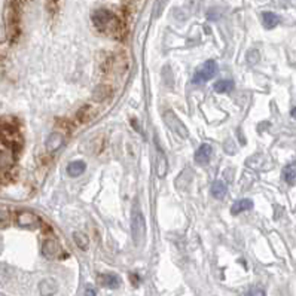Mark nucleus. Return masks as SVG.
<instances>
[{
	"label": "nucleus",
	"instance_id": "1",
	"mask_svg": "<svg viewBox=\"0 0 296 296\" xmlns=\"http://www.w3.org/2000/svg\"><path fill=\"white\" fill-rule=\"evenodd\" d=\"M92 22L95 28L104 34H109L116 39H122L124 36V25L119 21V18L107 10V9H98L92 13Z\"/></svg>",
	"mask_w": 296,
	"mask_h": 296
},
{
	"label": "nucleus",
	"instance_id": "2",
	"mask_svg": "<svg viewBox=\"0 0 296 296\" xmlns=\"http://www.w3.org/2000/svg\"><path fill=\"white\" fill-rule=\"evenodd\" d=\"M0 142L13 153H16L22 145L21 133L16 124L7 118H0Z\"/></svg>",
	"mask_w": 296,
	"mask_h": 296
},
{
	"label": "nucleus",
	"instance_id": "3",
	"mask_svg": "<svg viewBox=\"0 0 296 296\" xmlns=\"http://www.w3.org/2000/svg\"><path fill=\"white\" fill-rule=\"evenodd\" d=\"M145 234H146L145 216H143L140 203L136 201L133 206V213H131V235H133V241L136 246L142 244V241L145 240Z\"/></svg>",
	"mask_w": 296,
	"mask_h": 296
},
{
	"label": "nucleus",
	"instance_id": "4",
	"mask_svg": "<svg viewBox=\"0 0 296 296\" xmlns=\"http://www.w3.org/2000/svg\"><path fill=\"white\" fill-rule=\"evenodd\" d=\"M216 72H218V64H216V61L209 60V61H206L200 69L195 70L194 77H192V82H194V83H198V85H200V83H204V82L210 80V79L216 74Z\"/></svg>",
	"mask_w": 296,
	"mask_h": 296
},
{
	"label": "nucleus",
	"instance_id": "5",
	"mask_svg": "<svg viewBox=\"0 0 296 296\" xmlns=\"http://www.w3.org/2000/svg\"><path fill=\"white\" fill-rule=\"evenodd\" d=\"M164 121H165V124L168 125V128H170L173 133H176L177 136H180V137H183V139H186V137L189 136V130L185 127V124L179 119V116H177L174 112H171V110L164 112Z\"/></svg>",
	"mask_w": 296,
	"mask_h": 296
},
{
	"label": "nucleus",
	"instance_id": "6",
	"mask_svg": "<svg viewBox=\"0 0 296 296\" xmlns=\"http://www.w3.org/2000/svg\"><path fill=\"white\" fill-rule=\"evenodd\" d=\"M16 222H18V225H19L21 228H34V226L39 225L40 221H39V216H36L33 212L24 210V212L18 213Z\"/></svg>",
	"mask_w": 296,
	"mask_h": 296
},
{
	"label": "nucleus",
	"instance_id": "7",
	"mask_svg": "<svg viewBox=\"0 0 296 296\" xmlns=\"http://www.w3.org/2000/svg\"><path fill=\"white\" fill-rule=\"evenodd\" d=\"M212 153H213V148L207 143L201 145L198 148V150L195 152V162L198 165H206L210 162V158H212Z\"/></svg>",
	"mask_w": 296,
	"mask_h": 296
},
{
	"label": "nucleus",
	"instance_id": "8",
	"mask_svg": "<svg viewBox=\"0 0 296 296\" xmlns=\"http://www.w3.org/2000/svg\"><path fill=\"white\" fill-rule=\"evenodd\" d=\"M64 145V136L61 133H52L48 140H46V150L48 152H55Z\"/></svg>",
	"mask_w": 296,
	"mask_h": 296
},
{
	"label": "nucleus",
	"instance_id": "9",
	"mask_svg": "<svg viewBox=\"0 0 296 296\" xmlns=\"http://www.w3.org/2000/svg\"><path fill=\"white\" fill-rule=\"evenodd\" d=\"M42 253H43V256L48 258V259L57 258L58 253H60V246H58V243H57L55 240H46V241L43 243Z\"/></svg>",
	"mask_w": 296,
	"mask_h": 296
},
{
	"label": "nucleus",
	"instance_id": "10",
	"mask_svg": "<svg viewBox=\"0 0 296 296\" xmlns=\"http://www.w3.org/2000/svg\"><path fill=\"white\" fill-rule=\"evenodd\" d=\"M95 115H97V112H95V109H94L92 106H82V107L77 110L76 118H77L79 122L86 124V122H91V121L95 118Z\"/></svg>",
	"mask_w": 296,
	"mask_h": 296
},
{
	"label": "nucleus",
	"instance_id": "11",
	"mask_svg": "<svg viewBox=\"0 0 296 296\" xmlns=\"http://www.w3.org/2000/svg\"><path fill=\"white\" fill-rule=\"evenodd\" d=\"M113 94V88L107 83H103V85H98L94 91V98L97 101H103V100H107L110 98Z\"/></svg>",
	"mask_w": 296,
	"mask_h": 296
},
{
	"label": "nucleus",
	"instance_id": "12",
	"mask_svg": "<svg viewBox=\"0 0 296 296\" xmlns=\"http://www.w3.org/2000/svg\"><path fill=\"white\" fill-rule=\"evenodd\" d=\"M252 207H253V201L249 200V198H243V200H238V201L234 203V206L231 207V213H232L234 216H237V215H240V213H243V212L250 210Z\"/></svg>",
	"mask_w": 296,
	"mask_h": 296
},
{
	"label": "nucleus",
	"instance_id": "13",
	"mask_svg": "<svg viewBox=\"0 0 296 296\" xmlns=\"http://www.w3.org/2000/svg\"><path fill=\"white\" fill-rule=\"evenodd\" d=\"M98 282H100L101 286L109 288V289H116V288H119V285H121L119 277L115 276V274H103V276H100Z\"/></svg>",
	"mask_w": 296,
	"mask_h": 296
},
{
	"label": "nucleus",
	"instance_id": "14",
	"mask_svg": "<svg viewBox=\"0 0 296 296\" xmlns=\"http://www.w3.org/2000/svg\"><path fill=\"white\" fill-rule=\"evenodd\" d=\"M85 168H86V164H85L83 161H73V162L69 164L67 173H69V176H72V177H79L80 174H83Z\"/></svg>",
	"mask_w": 296,
	"mask_h": 296
},
{
	"label": "nucleus",
	"instance_id": "15",
	"mask_svg": "<svg viewBox=\"0 0 296 296\" xmlns=\"http://www.w3.org/2000/svg\"><path fill=\"white\" fill-rule=\"evenodd\" d=\"M40 294L43 296H52L57 292V283L52 279H45L40 285H39Z\"/></svg>",
	"mask_w": 296,
	"mask_h": 296
},
{
	"label": "nucleus",
	"instance_id": "16",
	"mask_svg": "<svg viewBox=\"0 0 296 296\" xmlns=\"http://www.w3.org/2000/svg\"><path fill=\"white\" fill-rule=\"evenodd\" d=\"M262 21H264V25L265 28H274L276 25H279L280 22V18L279 15H276L274 12H264L262 13Z\"/></svg>",
	"mask_w": 296,
	"mask_h": 296
},
{
	"label": "nucleus",
	"instance_id": "17",
	"mask_svg": "<svg viewBox=\"0 0 296 296\" xmlns=\"http://www.w3.org/2000/svg\"><path fill=\"white\" fill-rule=\"evenodd\" d=\"M212 195H213L216 200H222V198L226 195V185H225L222 180H216V182L212 185Z\"/></svg>",
	"mask_w": 296,
	"mask_h": 296
},
{
	"label": "nucleus",
	"instance_id": "18",
	"mask_svg": "<svg viewBox=\"0 0 296 296\" xmlns=\"http://www.w3.org/2000/svg\"><path fill=\"white\" fill-rule=\"evenodd\" d=\"M73 240H74V244L80 249V250H86L88 246H89V238L86 234L80 232V231H76L73 232Z\"/></svg>",
	"mask_w": 296,
	"mask_h": 296
},
{
	"label": "nucleus",
	"instance_id": "19",
	"mask_svg": "<svg viewBox=\"0 0 296 296\" xmlns=\"http://www.w3.org/2000/svg\"><path fill=\"white\" fill-rule=\"evenodd\" d=\"M234 89V82L231 79H222V80H218L215 83V91L219 92V94H223V92H229Z\"/></svg>",
	"mask_w": 296,
	"mask_h": 296
},
{
	"label": "nucleus",
	"instance_id": "20",
	"mask_svg": "<svg viewBox=\"0 0 296 296\" xmlns=\"http://www.w3.org/2000/svg\"><path fill=\"white\" fill-rule=\"evenodd\" d=\"M283 179H285V182L289 183V185H292V183L295 182L296 164H289V165L285 167V170H283Z\"/></svg>",
	"mask_w": 296,
	"mask_h": 296
},
{
	"label": "nucleus",
	"instance_id": "21",
	"mask_svg": "<svg viewBox=\"0 0 296 296\" xmlns=\"http://www.w3.org/2000/svg\"><path fill=\"white\" fill-rule=\"evenodd\" d=\"M165 174H167V161H165L164 155L159 153V158H158V176L164 177Z\"/></svg>",
	"mask_w": 296,
	"mask_h": 296
},
{
	"label": "nucleus",
	"instance_id": "22",
	"mask_svg": "<svg viewBox=\"0 0 296 296\" xmlns=\"http://www.w3.org/2000/svg\"><path fill=\"white\" fill-rule=\"evenodd\" d=\"M9 225V215L4 210H0V228H4Z\"/></svg>",
	"mask_w": 296,
	"mask_h": 296
},
{
	"label": "nucleus",
	"instance_id": "23",
	"mask_svg": "<svg viewBox=\"0 0 296 296\" xmlns=\"http://www.w3.org/2000/svg\"><path fill=\"white\" fill-rule=\"evenodd\" d=\"M246 296H265V292L262 291V289H258V288H255V289H250Z\"/></svg>",
	"mask_w": 296,
	"mask_h": 296
},
{
	"label": "nucleus",
	"instance_id": "24",
	"mask_svg": "<svg viewBox=\"0 0 296 296\" xmlns=\"http://www.w3.org/2000/svg\"><path fill=\"white\" fill-rule=\"evenodd\" d=\"M85 296H95V291L92 288H88L86 292H85Z\"/></svg>",
	"mask_w": 296,
	"mask_h": 296
},
{
	"label": "nucleus",
	"instance_id": "25",
	"mask_svg": "<svg viewBox=\"0 0 296 296\" xmlns=\"http://www.w3.org/2000/svg\"><path fill=\"white\" fill-rule=\"evenodd\" d=\"M291 115H292V118H295L296 119V107H294V109L291 110Z\"/></svg>",
	"mask_w": 296,
	"mask_h": 296
}]
</instances>
